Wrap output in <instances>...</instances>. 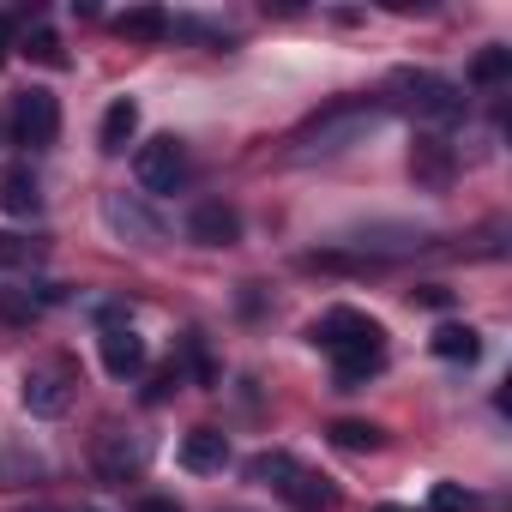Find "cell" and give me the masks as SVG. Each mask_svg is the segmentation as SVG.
Listing matches in <instances>:
<instances>
[{
  "instance_id": "6da1fadb",
  "label": "cell",
  "mask_w": 512,
  "mask_h": 512,
  "mask_svg": "<svg viewBox=\"0 0 512 512\" xmlns=\"http://www.w3.org/2000/svg\"><path fill=\"white\" fill-rule=\"evenodd\" d=\"M308 338L332 356L344 392L368 386V380L386 368V332H380V320H368L362 308H332V314H320Z\"/></svg>"
},
{
  "instance_id": "7a4b0ae2",
  "label": "cell",
  "mask_w": 512,
  "mask_h": 512,
  "mask_svg": "<svg viewBox=\"0 0 512 512\" xmlns=\"http://www.w3.org/2000/svg\"><path fill=\"white\" fill-rule=\"evenodd\" d=\"M386 121V103H368V97H344V103H326L302 133H296V163H314V157H338L350 145H362L374 127Z\"/></svg>"
},
{
  "instance_id": "3957f363",
  "label": "cell",
  "mask_w": 512,
  "mask_h": 512,
  "mask_svg": "<svg viewBox=\"0 0 512 512\" xmlns=\"http://www.w3.org/2000/svg\"><path fill=\"white\" fill-rule=\"evenodd\" d=\"M392 91L416 121H428V133H440V127H452L464 115V91L452 79H440V73H398Z\"/></svg>"
},
{
  "instance_id": "277c9868",
  "label": "cell",
  "mask_w": 512,
  "mask_h": 512,
  "mask_svg": "<svg viewBox=\"0 0 512 512\" xmlns=\"http://www.w3.org/2000/svg\"><path fill=\"white\" fill-rule=\"evenodd\" d=\"M7 133H13V145L49 151L61 139V103H55V91H43V85L19 91L13 97V115H7Z\"/></svg>"
},
{
  "instance_id": "5b68a950",
  "label": "cell",
  "mask_w": 512,
  "mask_h": 512,
  "mask_svg": "<svg viewBox=\"0 0 512 512\" xmlns=\"http://www.w3.org/2000/svg\"><path fill=\"white\" fill-rule=\"evenodd\" d=\"M79 392V368L67 356H49L37 368H25V410L31 416H61Z\"/></svg>"
},
{
  "instance_id": "8992f818",
  "label": "cell",
  "mask_w": 512,
  "mask_h": 512,
  "mask_svg": "<svg viewBox=\"0 0 512 512\" xmlns=\"http://www.w3.org/2000/svg\"><path fill=\"white\" fill-rule=\"evenodd\" d=\"M133 175H139L145 193H175L181 175H187V151H181V139H175V133L145 139V145L133 151Z\"/></svg>"
},
{
  "instance_id": "52a82bcc",
  "label": "cell",
  "mask_w": 512,
  "mask_h": 512,
  "mask_svg": "<svg viewBox=\"0 0 512 512\" xmlns=\"http://www.w3.org/2000/svg\"><path fill=\"white\" fill-rule=\"evenodd\" d=\"M410 181L422 187V193H446L452 181H458V151H452V139L446 133H416L410 139Z\"/></svg>"
},
{
  "instance_id": "ba28073f",
  "label": "cell",
  "mask_w": 512,
  "mask_h": 512,
  "mask_svg": "<svg viewBox=\"0 0 512 512\" xmlns=\"http://www.w3.org/2000/svg\"><path fill=\"white\" fill-rule=\"evenodd\" d=\"M103 223H109L121 241H139V247H157V241H163V217H157L145 199H133V193H109V199H103Z\"/></svg>"
},
{
  "instance_id": "9c48e42d",
  "label": "cell",
  "mask_w": 512,
  "mask_h": 512,
  "mask_svg": "<svg viewBox=\"0 0 512 512\" xmlns=\"http://www.w3.org/2000/svg\"><path fill=\"white\" fill-rule=\"evenodd\" d=\"M187 241H199V247H235L241 241V211L223 205V199L193 205L187 211Z\"/></svg>"
},
{
  "instance_id": "30bf717a",
  "label": "cell",
  "mask_w": 512,
  "mask_h": 512,
  "mask_svg": "<svg viewBox=\"0 0 512 512\" xmlns=\"http://www.w3.org/2000/svg\"><path fill=\"white\" fill-rule=\"evenodd\" d=\"M97 356H103L109 380H133V374H145V338H139L133 326H103V332H97Z\"/></svg>"
},
{
  "instance_id": "8fae6325",
  "label": "cell",
  "mask_w": 512,
  "mask_h": 512,
  "mask_svg": "<svg viewBox=\"0 0 512 512\" xmlns=\"http://www.w3.org/2000/svg\"><path fill=\"white\" fill-rule=\"evenodd\" d=\"M139 464H145V446H139V440H127L121 428H103V434H97V476H103V482H127Z\"/></svg>"
},
{
  "instance_id": "7c38bea8",
  "label": "cell",
  "mask_w": 512,
  "mask_h": 512,
  "mask_svg": "<svg viewBox=\"0 0 512 512\" xmlns=\"http://www.w3.org/2000/svg\"><path fill=\"white\" fill-rule=\"evenodd\" d=\"M278 494H284L296 512H326V506H338V488H332L326 476L302 470V464H290V470L278 476Z\"/></svg>"
},
{
  "instance_id": "4fadbf2b",
  "label": "cell",
  "mask_w": 512,
  "mask_h": 512,
  "mask_svg": "<svg viewBox=\"0 0 512 512\" xmlns=\"http://www.w3.org/2000/svg\"><path fill=\"white\" fill-rule=\"evenodd\" d=\"M223 464H229V434H223V428H193V434L181 440V470L217 476Z\"/></svg>"
},
{
  "instance_id": "5bb4252c",
  "label": "cell",
  "mask_w": 512,
  "mask_h": 512,
  "mask_svg": "<svg viewBox=\"0 0 512 512\" xmlns=\"http://www.w3.org/2000/svg\"><path fill=\"white\" fill-rule=\"evenodd\" d=\"M0 211L7 217H37L43 211V187H37V175L25 163H13L7 175H0Z\"/></svg>"
},
{
  "instance_id": "9a60e30c",
  "label": "cell",
  "mask_w": 512,
  "mask_h": 512,
  "mask_svg": "<svg viewBox=\"0 0 512 512\" xmlns=\"http://www.w3.org/2000/svg\"><path fill=\"white\" fill-rule=\"evenodd\" d=\"M133 133H139V103H133V97H115V103L103 109V127H97V145H103L109 157H121V151L133 145Z\"/></svg>"
},
{
  "instance_id": "2e32d148",
  "label": "cell",
  "mask_w": 512,
  "mask_h": 512,
  "mask_svg": "<svg viewBox=\"0 0 512 512\" xmlns=\"http://www.w3.org/2000/svg\"><path fill=\"white\" fill-rule=\"evenodd\" d=\"M428 350H434L440 362H476V356H482V332H476V326H458V320H446V326H434Z\"/></svg>"
},
{
  "instance_id": "e0dca14e",
  "label": "cell",
  "mask_w": 512,
  "mask_h": 512,
  "mask_svg": "<svg viewBox=\"0 0 512 512\" xmlns=\"http://www.w3.org/2000/svg\"><path fill=\"white\" fill-rule=\"evenodd\" d=\"M422 241H428L422 229H398V223H374V229H356L350 235V247H362V253H410Z\"/></svg>"
},
{
  "instance_id": "ac0fdd59",
  "label": "cell",
  "mask_w": 512,
  "mask_h": 512,
  "mask_svg": "<svg viewBox=\"0 0 512 512\" xmlns=\"http://www.w3.org/2000/svg\"><path fill=\"white\" fill-rule=\"evenodd\" d=\"M115 31H121L127 43H163V37H169V13H163V7H127V13L115 19Z\"/></svg>"
},
{
  "instance_id": "d6986e66",
  "label": "cell",
  "mask_w": 512,
  "mask_h": 512,
  "mask_svg": "<svg viewBox=\"0 0 512 512\" xmlns=\"http://www.w3.org/2000/svg\"><path fill=\"white\" fill-rule=\"evenodd\" d=\"M332 440L344 452H374V446H386V428L380 422H332Z\"/></svg>"
},
{
  "instance_id": "ffe728a7",
  "label": "cell",
  "mask_w": 512,
  "mask_h": 512,
  "mask_svg": "<svg viewBox=\"0 0 512 512\" xmlns=\"http://www.w3.org/2000/svg\"><path fill=\"white\" fill-rule=\"evenodd\" d=\"M37 476H43L37 452H0V488H31Z\"/></svg>"
},
{
  "instance_id": "44dd1931",
  "label": "cell",
  "mask_w": 512,
  "mask_h": 512,
  "mask_svg": "<svg viewBox=\"0 0 512 512\" xmlns=\"http://www.w3.org/2000/svg\"><path fill=\"white\" fill-rule=\"evenodd\" d=\"M25 55H31L37 67H49V73H61V67H67V49H61V37H55V31H43V25L31 31V43H25Z\"/></svg>"
},
{
  "instance_id": "7402d4cb",
  "label": "cell",
  "mask_w": 512,
  "mask_h": 512,
  "mask_svg": "<svg viewBox=\"0 0 512 512\" xmlns=\"http://www.w3.org/2000/svg\"><path fill=\"white\" fill-rule=\"evenodd\" d=\"M506 73H512V49H482V55L470 61V79H476V85H500Z\"/></svg>"
},
{
  "instance_id": "603a6c76",
  "label": "cell",
  "mask_w": 512,
  "mask_h": 512,
  "mask_svg": "<svg viewBox=\"0 0 512 512\" xmlns=\"http://www.w3.org/2000/svg\"><path fill=\"white\" fill-rule=\"evenodd\" d=\"M43 260V247L25 241V235H0V266H37Z\"/></svg>"
},
{
  "instance_id": "cb8c5ba5",
  "label": "cell",
  "mask_w": 512,
  "mask_h": 512,
  "mask_svg": "<svg viewBox=\"0 0 512 512\" xmlns=\"http://www.w3.org/2000/svg\"><path fill=\"white\" fill-rule=\"evenodd\" d=\"M290 464H296L290 452H260V458H253V464H247V476H253V482H272V488H278V476H284Z\"/></svg>"
},
{
  "instance_id": "d4e9b609",
  "label": "cell",
  "mask_w": 512,
  "mask_h": 512,
  "mask_svg": "<svg viewBox=\"0 0 512 512\" xmlns=\"http://www.w3.org/2000/svg\"><path fill=\"white\" fill-rule=\"evenodd\" d=\"M428 506H434V512H464V506H470V494H464L458 482H434V494H428Z\"/></svg>"
},
{
  "instance_id": "484cf974",
  "label": "cell",
  "mask_w": 512,
  "mask_h": 512,
  "mask_svg": "<svg viewBox=\"0 0 512 512\" xmlns=\"http://www.w3.org/2000/svg\"><path fill=\"white\" fill-rule=\"evenodd\" d=\"M410 302H416V308H452V290H446V284H422Z\"/></svg>"
},
{
  "instance_id": "4316f807",
  "label": "cell",
  "mask_w": 512,
  "mask_h": 512,
  "mask_svg": "<svg viewBox=\"0 0 512 512\" xmlns=\"http://www.w3.org/2000/svg\"><path fill=\"white\" fill-rule=\"evenodd\" d=\"M175 386H181V374H175V368H163V374L151 380V392H145V398H151V404H163V398H169Z\"/></svg>"
},
{
  "instance_id": "83f0119b",
  "label": "cell",
  "mask_w": 512,
  "mask_h": 512,
  "mask_svg": "<svg viewBox=\"0 0 512 512\" xmlns=\"http://www.w3.org/2000/svg\"><path fill=\"white\" fill-rule=\"evenodd\" d=\"M133 512H181V500H169V494H145Z\"/></svg>"
},
{
  "instance_id": "f1b7e54d",
  "label": "cell",
  "mask_w": 512,
  "mask_h": 512,
  "mask_svg": "<svg viewBox=\"0 0 512 512\" xmlns=\"http://www.w3.org/2000/svg\"><path fill=\"white\" fill-rule=\"evenodd\" d=\"M7 49H13V19L0 13V61H7Z\"/></svg>"
},
{
  "instance_id": "f546056e",
  "label": "cell",
  "mask_w": 512,
  "mask_h": 512,
  "mask_svg": "<svg viewBox=\"0 0 512 512\" xmlns=\"http://www.w3.org/2000/svg\"><path fill=\"white\" fill-rule=\"evenodd\" d=\"M37 512H49V506H37Z\"/></svg>"
}]
</instances>
